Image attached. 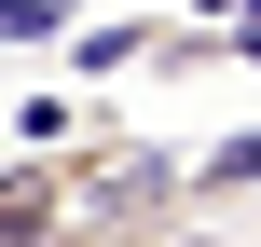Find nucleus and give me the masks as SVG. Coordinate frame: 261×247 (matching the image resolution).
<instances>
[{
	"mask_svg": "<svg viewBox=\"0 0 261 247\" xmlns=\"http://www.w3.org/2000/svg\"><path fill=\"white\" fill-rule=\"evenodd\" d=\"M0 247H83V138L0 165Z\"/></svg>",
	"mask_w": 261,
	"mask_h": 247,
	"instance_id": "f257e3e1",
	"label": "nucleus"
},
{
	"mask_svg": "<svg viewBox=\"0 0 261 247\" xmlns=\"http://www.w3.org/2000/svg\"><path fill=\"white\" fill-rule=\"evenodd\" d=\"M220 206H261V124H234V138L193 151V220H220Z\"/></svg>",
	"mask_w": 261,
	"mask_h": 247,
	"instance_id": "f03ea898",
	"label": "nucleus"
},
{
	"mask_svg": "<svg viewBox=\"0 0 261 247\" xmlns=\"http://www.w3.org/2000/svg\"><path fill=\"white\" fill-rule=\"evenodd\" d=\"M69 55H83V69H138V55H151V14H110V28H83Z\"/></svg>",
	"mask_w": 261,
	"mask_h": 247,
	"instance_id": "7ed1b4c3",
	"label": "nucleus"
},
{
	"mask_svg": "<svg viewBox=\"0 0 261 247\" xmlns=\"http://www.w3.org/2000/svg\"><path fill=\"white\" fill-rule=\"evenodd\" d=\"M0 41H69V0H0Z\"/></svg>",
	"mask_w": 261,
	"mask_h": 247,
	"instance_id": "20e7f679",
	"label": "nucleus"
}]
</instances>
